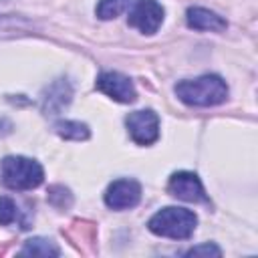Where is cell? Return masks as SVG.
<instances>
[{
  "mask_svg": "<svg viewBox=\"0 0 258 258\" xmlns=\"http://www.w3.org/2000/svg\"><path fill=\"white\" fill-rule=\"evenodd\" d=\"M173 91L177 99L189 107H216L228 99V85L218 75H202L198 79L179 81Z\"/></svg>",
  "mask_w": 258,
  "mask_h": 258,
  "instance_id": "6da1fadb",
  "label": "cell"
},
{
  "mask_svg": "<svg viewBox=\"0 0 258 258\" xmlns=\"http://www.w3.org/2000/svg\"><path fill=\"white\" fill-rule=\"evenodd\" d=\"M196 226H198V216L191 210L175 208V206H167V208L155 212L147 222V228L151 234L163 236V238H173V240L189 238L194 234Z\"/></svg>",
  "mask_w": 258,
  "mask_h": 258,
  "instance_id": "7a4b0ae2",
  "label": "cell"
},
{
  "mask_svg": "<svg viewBox=\"0 0 258 258\" xmlns=\"http://www.w3.org/2000/svg\"><path fill=\"white\" fill-rule=\"evenodd\" d=\"M0 179L10 189L26 191L42 183L44 171L36 159L22 155H8L0 161Z\"/></svg>",
  "mask_w": 258,
  "mask_h": 258,
  "instance_id": "3957f363",
  "label": "cell"
},
{
  "mask_svg": "<svg viewBox=\"0 0 258 258\" xmlns=\"http://www.w3.org/2000/svg\"><path fill=\"white\" fill-rule=\"evenodd\" d=\"M163 14L165 10L157 0H135L129 10L127 22L143 34H155L163 22Z\"/></svg>",
  "mask_w": 258,
  "mask_h": 258,
  "instance_id": "277c9868",
  "label": "cell"
},
{
  "mask_svg": "<svg viewBox=\"0 0 258 258\" xmlns=\"http://www.w3.org/2000/svg\"><path fill=\"white\" fill-rule=\"evenodd\" d=\"M125 125L137 145H151L159 139V117L151 109L129 113L125 117Z\"/></svg>",
  "mask_w": 258,
  "mask_h": 258,
  "instance_id": "5b68a950",
  "label": "cell"
},
{
  "mask_svg": "<svg viewBox=\"0 0 258 258\" xmlns=\"http://www.w3.org/2000/svg\"><path fill=\"white\" fill-rule=\"evenodd\" d=\"M95 87L111 97L113 101H119V103H133L137 99V91H135V85L129 77L121 75V73H115V71H105L97 77L95 81Z\"/></svg>",
  "mask_w": 258,
  "mask_h": 258,
  "instance_id": "8992f818",
  "label": "cell"
},
{
  "mask_svg": "<svg viewBox=\"0 0 258 258\" xmlns=\"http://www.w3.org/2000/svg\"><path fill=\"white\" fill-rule=\"evenodd\" d=\"M167 191L183 202H191V204H204L208 202L206 189L200 181V177L191 171H175L169 181H167Z\"/></svg>",
  "mask_w": 258,
  "mask_h": 258,
  "instance_id": "52a82bcc",
  "label": "cell"
},
{
  "mask_svg": "<svg viewBox=\"0 0 258 258\" xmlns=\"http://www.w3.org/2000/svg\"><path fill=\"white\" fill-rule=\"evenodd\" d=\"M141 200V185L135 179L129 177H121L115 179L107 191H105V204L111 210H129L135 208Z\"/></svg>",
  "mask_w": 258,
  "mask_h": 258,
  "instance_id": "ba28073f",
  "label": "cell"
},
{
  "mask_svg": "<svg viewBox=\"0 0 258 258\" xmlns=\"http://www.w3.org/2000/svg\"><path fill=\"white\" fill-rule=\"evenodd\" d=\"M185 22H187V26L194 28V30L222 32V30L228 28V22H226L220 14H216V12L208 10V8H202V6H191V8H187V12H185Z\"/></svg>",
  "mask_w": 258,
  "mask_h": 258,
  "instance_id": "9c48e42d",
  "label": "cell"
},
{
  "mask_svg": "<svg viewBox=\"0 0 258 258\" xmlns=\"http://www.w3.org/2000/svg\"><path fill=\"white\" fill-rule=\"evenodd\" d=\"M71 97H73L71 85L67 81H56L42 93V111L54 115L71 103Z\"/></svg>",
  "mask_w": 258,
  "mask_h": 258,
  "instance_id": "30bf717a",
  "label": "cell"
},
{
  "mask_svg": "<svg viewBox=\"0 0 258 258\" xmlns=\"http://www.w3.org/2000/svg\"><path fill=\"white\" fill-rule=\"evenodd\" d=\"M20 254H30V256H58L60 250L56 248V244L52 240H46V238H32V240H26L24 246L20 248Z\"/></svg>",
  "mask_w": 258,
  "mask_h": 258,
  "instance_id": "8fae6325",
  "label": "cell"
},
{
  "mask_svg": "<svg viewBox=\"0 0 258 258\" xmlns=\"http://www.w3.org/2000/svg\"><path fill=\"white\" fill-rule=\"evenodd\" d=\"M54 131L62 139H73V141H83L89 137V127L81 121H58L54 125Z\"/></svg>",
  "mask_w": 258,
  "mask_h": 258,
  "instance_id": "7c38bea8",
  "label": "cell"
},
{
  "mask_svg": "<svg viewBox=\"0 0 258 258\" xmlns=\"http://www.w3.org/2000/svg\"><path fill=\"white\" fill-rule=\"evenodd\" d=\"M129 2L131 0H99V4L95 8V14L101 20L117 18L121 12H125L129 8Z\"/></svg>",
  "mask_w": 258,
  "mask_h": 258,
  "instance_id": "4fadbf2b",
  "label": "cell"
},
{
  "mask_svg": "<svg viewBox=\"0 0 258 258\" xmlns=\"http://www.w3.org/2000/svg\"><path fill=\"white\" fill-rule=\"evenodd\" d=\"M16 214H18V208L16 204L6 198V196H0V226H8L16 220Z\"/></svg>",
  "mask_w": 258,
  "mask_h": 258,
  "instance_id": "5bb4252c",
  "label": "cell"
},
{
  "mask_svg": "<svg viewBox=\"0 0 258 258\" xmlns=\"http://www.w3.org/2000/svg\"><path fill=\"white\" fill-rule=\"evenodd\" d=\"M200 254H206V256H210V254H214V256H222V250L216 246V244H202V246H194V248H189L187 252H185V256H200Z\"/></svg>",
  "mask_w": 258,
  "mask_h": 258,
  "instance_id": "9a60e30c",
  "label": "cell"
}]
</instances>
